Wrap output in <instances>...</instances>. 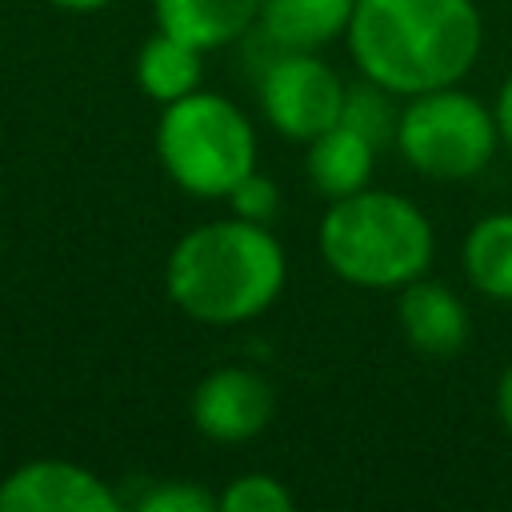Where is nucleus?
<instances>
[{"label": "nucleus", "mask_w": 512, "mask_h": 512, "mask_svg": "<svg viewBox=\"0 0 512 512\" xmlns=\"http://www.w3.org/2000/svg\"><path fill=\"white\" fill-rule=\"evenodd\" d=\"M344 80L316 52L284 48L260 76V104L268 124L288 140H316L344 112Z\"/></svg>", "instance_id": "obj_6"}, {"label": "nucleus", "mask_w": 512, "mask_h": 512, "mask_svg": "<svg viewBox=\"0 0 512 512\" xmlns=\"http://www.w3.org/2000/svg\"><path fill=\"white\" fill-rule=\"evenodd\" d=\"M200 56L204 52L196 44L156 28V36L144 40V48L136 56V84L156 104H172V100H180V96L200 88V76H204Z\"/></svg>", "instance_id": "obj_13"}, {"label": "nucleus", "mask_w": 512, "mask_h": 512, "mask_svg": "<svg viewBox=\"0 0 512 512\" xmlns=\"http://www.w3.org/2000/svg\"><path fill=\"white\" fill-rule=\"evenodd\" d=\"M356 68L392 96H420L464 80L480 56L472 0H356L348 20Z\"/></svg>", "instance_id": "obj_1"}, {"label": "nucleus", "mask_w": 512, "mask_h": 512, "mask_svg": "<svg viewBox=\"0 0 512 512\" xmlns=\"http://www.w3.org/2000/svg\"><path fill=\"white\" fill-rule=\"evenodd\" d=\"M48 4L68 8V12H96V8H104V4H112V0H48Z\"/></svg>", "instance_id": "obj_21"}, {"label": "nucleus", "mask_w": 512, "mask_h": 512, "mask_svg": "<svg viewBox=\"0 0 512 512\" xmlns=\"http://www.w3.org/2000/svg\"><path fill=\"white\" fill-rule=\"evenodd\" d=\"M0 512H116V496L72 460H28L0 480Z\"/></svg>", "instance_id": "obj_8"}, {"label": "nucleus", "mask_w": 512, "mask_h": 512, "mask_svg": "<svg viewBox=\"0 0 512 512\" xmlns=\"http://www.w3.org/2000/svg\"><path fill=\"white\" fill-rule=\"evenodd\" d=\"M316 240L324 264L360 288H404L428 272L436 248L428 216L412 200L376 188L332 200Z\"/></svg>", "instance_id": "obj_3"}, {"label": "nucleus", "mask_w": 512, "mask_h": 512, "mask_svg": "<svg viewBox=\"0 0 512 512\" xmlns=\"http://www.w3.org/2000/svg\"><path fill=\"white\" fill-rule=\"evenodd\" d=\"M388 96L392 92H384L380 84H360V88H348V96H344V112H340V120L348 124V128H356V132H364L372 144H384L388 136L396 140V112H392V104H388Z\"/></svg>", "instance_id": "obj_15"}, {"label": "nucleus", "mask_w": 512, "mask_h": 512, "mask_svg": "<svg viewBox=\"0 0 512 512\" xmlns=\"http://www.w3.org/2000/svg\"><path fill=\"white\" fill-rule=\"evenodd\" d=\"M356 0H264L260 28L280 48L316 52L320 44L348 32Z\"/></svg>", "instance_id": "obj_12"}, {"label": "nucleus", "mask_w": 512, "mask_h": 512, "mask_svg": "<svg viewBox=\"0 0 512 512\" xmlns=\"http://www.w3.org/2000/svg\"><path fill=\"white\" fill-rule=\"evenodd\" d=\"M216 500H220V512H292V492L264 472L236 476Z\"/></svg>", "instance_id": "obj_16"}, {"label": "nucleus", "mask_w": 512, "mask_h": 512, "mask_svg": "<svg viewBox=\"0 0 512 512\" xmlns=\"http://www.w3.org/2000/svg\"><path fill=\"white\" fill-rule=\"evenodd\" d=\"M464 276L492 300H512V212L480 216L464 236Z\"/></svg>", "instance_id": "obj_14"}, {"label": "nucleus", "mask_w": 512, "mask_h": 512, "mask_svg": "<svg viewBox=\"0 0 512 512\" xmlns=\"http://www.w3.org/2000/svg\"><path fill=\"white\" fill-rule=\"evenodd\" d=\"M156 156L184 192L212 200L228 196L256 168V132L228 96L196 88L164 104Z\"/></svg>", "instance_id": "obj_4"}, {"label": "nucleus", "mask_w": 512, "mask_h": 512, "mask_svg": "<svg viewBox=\"0 0 512 512\" xmlns=\"http://www.w3.org/2000/svg\"><path fill=\"white\" fill-rule=\"evenodd\" d=\"M288 260L268 224L232 216L212 220L176 240L164 284L172 304L212 328L260 316L284 288Z\"/></svg>", "instance_id": "obj_2"}, {"label": "nucleus", "mask_w": 512, "mask_h": 512, "mask_svg": "<svg viewBox=\"0 0 512 512\" xmlns=\"http://www.w3.org/2000/svg\"><path fill=\"white\" fill-rule=\"evenodd\" d=\"M496 412H500L504 428L512 432V364L504 368V376H500V384H496Z\"/></svg>", "instance_id": "obj_20"}, {"label": "nucleus", "mask_w": 512, "mask_h": 512, "mask_svg": "<svg viewBox=\"0 0 512 512\" xmlns=\"http://www.w3.org/2000/svg\"><path fill=\"white\" fill-rule=\"evenodd\" d=\"M396 320L420 356H456L468 340V308L440 280H408L400 288Z\"/></svg>", "instance_id": "obj_9"}, {"label": "nucleus", "mask_w": 512, "mask_h": 512, "mask_svg": "<svg viewBox=\"0 0 512 512\" xmlns=\"http://www.w3.org/2000/svg\"><path fill=\"white\" fill-rule=\"evenodd\" d=\"M264 0H152L156 28L196 44L200 52L240 40L260 20Z\"/></svg>", "instance_id": "obj_10"}, {"label": "nucleus", "mask_w": 512, "mask_h": 512, "mask_svg": "<svg viewBox=\"0 0 512 512\" xmlns=\"http://www.w3.org/2000/svg\"><path fill=\"white\" fill-rule=\"evenodd\" d=\"M136 508L140 512H212L220 508V500L192 480H160L136 500Z\"/></svg>", "instance_id": "obj_17"}, {"label": "nucleus", "mask_w": 512, "mask_h": 512, "mask_svg": "<svg viewBox=\"0 0 512 512\" xmlns=\"http://www.w3.org/2000/svg\"><path fill=\"white\" fill-rule=\"evenodd\" d=\"M496 132H500V140L512 148V76L504 80V88H500V96H496Z\"/></svg>", "instance_id": "obj_19"}, {"label": "nucleus", "mask_w": 512, "mask_h": 512, "mask_svg": "<svg viewBox=\"0 0 512 512\" xmlns=\"http://www.w3.org/2000/svg\"><path fill=\"white\" fill-rule=\"evenodd\" d=\"M228 204H232V216H244V220H256V224H268L272 216H276V208H280V188L268 180V176H260L256 168L224 196Z\"/></svg>", "instance_id": "obj_18"}, {"label": "nucleus", "mask_w": 512, "mask_h": 512, "mask_svg": "<svg viewBox=\"0 0 512 512\" xmlns=\"http://www.w3.org/2000/svg\"><path fill=\"white\" fill-rule=\"evenodd\" d=\"M276 396L268 380L252 368H216L192 392V424L208 440L240 444L268 428Z\"/></svg>", "instance_id": "obj_7"}, {"label": "nucleus", "mask_w": 512, "mask_h": 512, "mask_svg": "<svg viewBox=\"0 0 512 512\" xmlns=\"http://www.w3.org/2000/svg\"><path fill=\"white\" fill-rule=\"evenodd\" d=\"M372 160H376V144L364 132L348 128L344 120L332 124L328 132H320L316 140H308V180L328 200L368 188Z\"/></svg>", "instance_id": "obj_11"}, {"label": "nucleus", "mask_w": 512, "mask_h": 512, "mask_svg": "<svg viewBox=\"0 0 512 512\" xmlns=\"http://www.w3.org/2000/svg\"><path fill=\"white\" fill-rule=\"evenodd\" d=\"M496 140V112L456 84L412 96L396 120L400 156L432 180L476 176L492 160Z\"/></svg>", "instance_id": "obj_5"}]
</instances>
